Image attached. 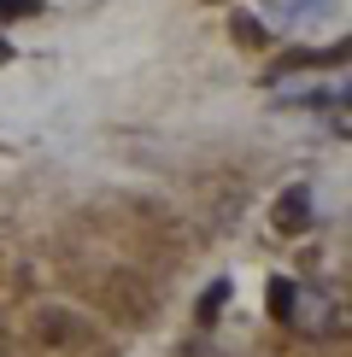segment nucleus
Instances as JSON below:
<instances>
[{"instance_id":"f257e3e1","label":"nucleus","mask_w":352,"mask_h":357,"mask_svg":"<svg viewBox=\"0 0 352 357\" xmlns=\"http://www.w3.org/2000/svg\"><path fill=\"white\" fill-rule=\"evenodd\" d=\"M276 229H282V234L311 229V193H305V188H288L282 199H276Z\"/></svg>"},{"instance_id":"f03ea898","label":"nucleus","mask_w":352,"mask_h":357,"mask_svg":"<svg viewBox=\"0 0 352 357\" xmlns=\"http://www.w3.org/2000/svg\"><path fill=\"white\" fill-rule=\"evenodd\" d=\"M293 293H300V281H282V275L270 281V317H276V322H288V310H293Z\"/></svg>"},{"instance_id":"7ed1b4c3","label":"nucleus","mask_w":352,"mask_h":357,"mask_svg":"<svg viewBox=\"0 0 352 357\" xmlns=\"http://www.w3.org/2000/svg\"><path fill=\"white\" fill-rule=\"evenodd\" d=\"M223 299H229V281H212V287L200 293V322H217V310H223Z\"/></svg>"},{"instance_id":"20e7f679","label":"nucleus","mask_w":352,"mask_h":357,"mask_svg":"<svg viewBox=\"0 0 352 357\" xmlns=\"http://www.w3.org/2000/svg\"><path fill=\"white\" fill-rule=\"evenodd\" d=\"M235 36H241V41H247V47H258V41H264V29H258L253 18H235Z\"/></svg>"},{"instance_id":"39448f33","label":"nucleus","mask_w":352,"mask_h":357,"mask_svg":"<svg viewBox=\"0 0 352 357\" xmlns=\"http://www.w3.org/2000/svg\"><path fill=\"white\" fill-rule=\"evenodd\" d=\"M24 12H36V0H0V18H24Z\"/></svg>"}]
</instances>
